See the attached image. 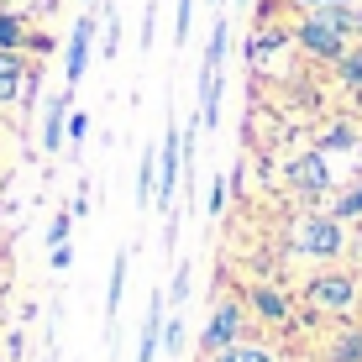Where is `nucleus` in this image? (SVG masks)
<instances>
[{"label":"nucleus","instance_id":"1","mask_svg":"<svg viewBox=\"0 0 362 362\" xmlns=\"http://www.w3.org/2000/svg\"><path fill=\"white\" fill-rule=\"evenodd\" d=\"M289 247L299 257H315V263H331V257H341V247H346V231H341V221L331 216V210H310V216H299L294 221V231H289Z\"/></svg>","mask_w":362,"mask_h":362},{"label":"nucleus","instance_id":"2","mask_svg":"<svg viewBox=\"0 0 362 362\" xmlns=\"http://www.w3.org/2000/svg\"><path fill=\"white\" fill-rule=\"evenodd\" d=\"M357 299H362V289H357V279L352 273H315V279L305 284V305L315 310V315H352L357 310Z\"/></svg>","mask_w":362,"mask_h":362},{"label":"nucleus","instance_id":"3","mask_svg":"<svg viewBox=\"0 0 362 362\" xmlns=\"http://www.w3.org/2000/svg\"><path fill=\"white\" fill-rule=\"evenodd\" d=\"M294 42L305 47L310 58H320V64H336V58L352 47V37L336 27L326 11H305V16H299V27H294Z\"/></svg>","mask_w":362,"mask_h":362},{"label":"nucleus","instance_id":"4","mask_svg":"<svg viewBox=\"0 0 362 362\" xmlns=\"http://www.w3.org/2000/svg\"><path fill=\"white\" fill-rule=\"evenodd\" d=\"M179 184H184V132L163 127V147H158V210H173V194H179Z\"/></svg>","mask_w":362,"mask_h":362},{"label":"nucleus","instance_id":"5","mask_svg":"<svg viewBox=\"0 0 362 362\" xmlns=\"http://www.w3.org/2000/svg\"><path fill=\"white\" fill-rule=\"evenodd\" d=\"M247 336V315H242V305L226 294V299H216V310L205 315V331H199V357L205 352H221V346H231V341H242Z\"/></svg>","mask_w":362,"mask_h":362},{"label":"nucleus","instance_id":"6","mask_svg":"<svg viewBox=\"0 0 362 362\" xmlns=\"http://www.w3.org/2000/svg\"><path fill=\"white\" fill-rule=\"evenodd\" d=\"M284 184H289L294 194H305V199H320L331 189V163H326V153H299L289 158V168H284Z\"/></svg>","mask_w":362,"mask_h":362},{"label":"nucleus","instance_id":"7","mask_svg":"<svg viewBox=\"0 0 362 362\" xmlns=\"http://www.w3.org/2000/svg\"><path fill=\"white\" fill-rule=\"evenodd\" d=\"M90 53H95V11H84V16H79V27H74V37H69V64H64L69 90H79L84 69H90Z\"/></svg>","mask_w":362,"mask_h":362},{"label":"nucleus","instance_id":"8","mask_svg":"<svg viewBox=\"0 0 362 362\" xmlns=\"http://www.w3.org/2000/svg\"><path fill=\"white\" fill-rule=\"evenodd\" d=\"M69 110H74V95H53L42 110V153H58V147L69 142Z\"/></svg>","mask_w":362,"mask_h":362},{"label":"nucleus","instance_id":"9","mask_svg":"<svg viewBox=\"0 0 362 362\" xmlns=\"http://www.w3.org/2000/svg\"><path fill=\"white\" fill-rule=\"evenodd\" d=\"M247 305H252L263 320H273V326H284V320L294 315V299L284 289H273V284H252V289H247Z\"/></svg>","mask_w":362,"mask_h":362},{"label":"nucleus","instance_id":"10","mask_svg":"<svg viewBox=\"0 0 362 362\" xmlns=\"http://www.w3.org/2000/svg\"><path fill=\"white\" fill-rule=\"evenodd\" d=\"M27 58H21V47H0V105H11V100L21 95V84H27Z\"/></svg>","mask_w":362,"mask_h":362},{"label":"nucleus","instance_id":"11","mask_svg":"<svg viewBox=\"0 0 362 362\" xmlns=\"http://www.w3.org/2000/svg\"><path fill=\"white\" fill-rule=\"evenodd\" d=\"M163 289L153 294V305H147V320H142V341H136V362H158V341H163Z\"/></svg>","mask_w":362,"mask_h":362},{"label":"nucleus","instance_id":"12","mask_svg":"<svg viewBox=\"0 0 362 362\" xmlns=\"http://www.w3.org/2000/svg\"><path fill=\"white\" fill-rule=\"evenodd\" d=\"M221 90H226L221 69H205V64H199V121H205V132L221 121Z\"/></svg>","mask_w":362,"mask_h":362},{"label":"nucleus","instance_id":"13","mask_svg":"<svg viewBox=\"0 0 362 362\" xmlns=\"http://www.w3.org/2000/svg\"><path fill=\"white\" fill-rule=\"evenodd\" d=\"M199 362H279L273 357V346H263V341H231V346H221V352H205Z\"/></svg>","mask_w":362,"mask_h":362},{"label":"nucleus","instance_id":"14","mask_svg":"<svg viewBox=\"0 0 362 362\" xmlns=\"http://www.w3.org/2000/svg\"><path fill=\"white\" fill-rule=\"evenodd\" d=\"M136 205H158V147H142V163H136Z\"/></svg>","mask_w":362,"mask_h":362},{"label":"nucleus","instance_id":"15","mask_svg":"<svg viewBox=\"0 0 362 362\" xmlns=\"http://www.w3.org/2000/svg\"><path fill=\"white\" fill-rule=\"evenodd\" d=\"M326 362H362V326H346V331H336L331 341H326V352H320Z\"/></svg>","mask_w":362,"mask_h":362},{"label":"nucleus","instance_id":"16","mask_svg":"<svg viewBox=\"0 0 362 362\" xmlns=\"http://www.w3.org/2000/svg\"><path fill=\"white\" fill-rule=\"evenodd\" d=\"M127 252H116V263H110V294H105V326H116L121 315V299H127Z\"/></svg>","mask_w":362,"mask_h":362},{"label":"nucleus","instance_id":"17","mask_svg":"<svg viewBox=\"0 0 362 362\" xmlns=\"http://www.w3.org/2000/svg\"><path fill=\"white\" fill-rule=\"evenodd\" d=\"M336 79H341L346 90H362V42H352L341 58H336Z\"/></svg>","mask_w":362,"mask_h":362},{"label":"nucleus","instance_id":"18","mask_svg":"<svg viewBox=\"0 0 362 362\" xmlns=\"http://www.w3.org/2000/svg\"><path fill=\"white\" fill-rule=\"evenodd\" d=\"M27 16L21 11H0V47H27Z\"/></svg>","mask_w":362,"mask_h":362},{"label":"nucleus","instance_id":"19","mask_svg":"<svg viewBox=\"0 0 362 362\" xmlns=\"http://www.w3.org/2000/svg\"><path fill=\"white\" fill-rule=\"evenodd\" d=\"M331 216H336V221H357V216H362V179L331 199Z\"/></svg>","mask_w":362,"mask_h":362},{"label":"nucleus","instance_id":"20","mask_svg":"<svg viewBox=\"0 0 362 362\" xmlns=\"http://www.w3.org/2000/svg\"><path fill=\"white\" fill-rule=\"evenodd\" d=\"M341 147H357V132L346 121H336V127L320 132V153H341Z\"/></svg>","mask_w":362,"mask_h":362},{"label":"nucleus","instance_id":"21","mask_svg":"<svg viewBox=\"0 0 362 362\" xmlns=\"http://www.w3.org/2000/svg\"><path fill=\"white\" fill-rule=\"evenodd\" d=\"M189 284H194V268H189V263H179V268H173V284H168V305H173V310L189 299Z\"/></svg>","mask_w":362,"mask_h":362},{"label":"nucleus","instance_id":"22","mask_svg":"<svg viewBox=\"0 0 362 362\" xmlns=\"http://www.w3.org/2000/svg\"><path fill=\"white\" fill-rule=\"evenodd\" d=\"M194 32V0H179V16H173V42H189Z\"/></svg>","mask_w":362,"mask_h":362},{"label":"nucleus","instance_id":"23","mask_svg":"<svg viewBox=\"0 0 362 362\" xmlns=\"http://www.w3.org/2000/svg\"><path fill=\"white\" fill-rule=\"evenodd\" d=\"M163 352H168V357L184 352V320H179V315H168V326H163Z\"/></svg>","mask_w":362,"mask_h":362},{"label":"nucleus","instance_id":"24","mask_svg":"<svg viewBox=\"0 0 362 362\" xmlns=\"http://www.w3.org/2000/svg\"><path fill=\"white\" fill-rule=\"evenodd\" d=\"M84 136H90V116H84V110H69V142H74V153L84 147Z\"/></svg>","mask_w":362,"mask_h":362},{"label":"nucleus","instance_id":"25","mask_svg":"<svg viewBox=\"0 0 362 362\" xmlns=\"http://www.w3.org/2000/svg\"><path fill=\"white\" fill-rule=\"evenodd\" d=\"M69 231H74V210H64V216H53V226H47V247L69 242Z\"/></svg>","mask_w":362,"mask_h":362},{"label":"nucleus","instance_id":"26","mask_svg":"<svg viewBox=\"0 0 362 362\" xmlns=\"http://www.w3.org/2000/svg\"><path fill=\"white\" fill-rule=\"evenodd\" d=\"M153 37H158V0H147V11H142V47H153Z\"/></svg>","mask_w":362,"mask_h":362},{"label":"nucleus","instance_id":"27","mask_svg":"<svg viewBox=\"0 0 362 362\" xmlns=\"http://www.w3.org/2000/svg\"><path fill=\"white\" fill-rule=\"evenodd\" d=\"M226 189H231V184L216 179V189H210V216H221V210H226Z\"/></svg>","mask_w":362,"mask_h":362},{"label":"nucleus","instance_id":"28","mask_svg":"<svg viewBox=\"0 0 362 362\" xmlns=\"http://www.w3.org/2000/svg\"><path fill=\"white\" fill-rule=\"evenodd\" d=\"M69 263H74V247H69V242H58V247H53V268H58V273H64Z\"/></svg>","mask_w":362,"mask_h":362},{"label":"nucleus","instance_id":"29","mask_svg":"<svg viewBox=\"0 0 362 362\" xmlns=\"http://www.w3.org/2000/svg\"><path fill=\"white\" fill-rule=\"evenodd\" d=\"M289 6H299V11H326V6H346V0H289Z\"/></svg>","mask_w":362,"mask_h":362},{"label":"nucleus","instance_id":"30","mask_svg":"<svg viewBox=\"0 0 362 362\" xmlns=\"http://www.w3.org/2000/svg\"><path fill=\"white\" fill-rule=\"evenodd\" d=\"M69 210H74V216H79V221L90 216V194H84V184H79V194H74V205H69Z\"/></svg>","mask_w":362,"mask_h":362},{"label":"nucleus","instance_id":"31","mask_svg":"<svg viewBox=\"0 0 362 362\" xmlns=\"http://www.w3.org/2000/svg\"><path fill=\"white\" fill-rule=\"evenodd\" d=\"M352 95H357V105H362V90H352Z\"/></svg>","mask_w":362,"mask_h":362},{"label":"nucleus","instance_id":"32","mask_svg":"<svg viewBox=\"0 0 362 362\" xmlns=\"http://www.w3.org/2000/svg\"><path fill=\"white\" fill-rule=\"evenodd\" d=\"M210 6H221V0H210Z\"/></svg>","mask_w":362,"mask_h":362}]
</instances>
